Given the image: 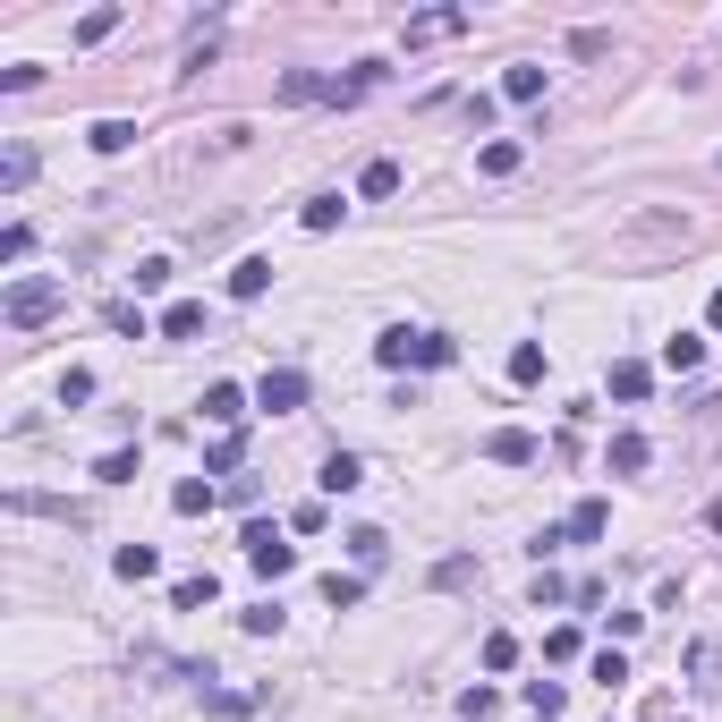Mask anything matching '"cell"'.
I'll list each match as a JSON object with an SVG mask.
<instances>
[{"label":"cell","mask_w":722,"mask_h":722,"mask_svg":"<svg viewBox=\"0 0 722 722\" xmlns=\"http://www.w3.org/2000/svg\"><path fill=\"white\" fill-rule=\"evenodd\" d=\"M374 358L383 365H451L460 358V340H451V331H383V340H374Z\"/></svg>","instance_id":"1"},{"label":"cell","mask_w":722,"mask_h":722,"mask_svg":"<svg viewBox=\"0 0 722 722\" xmlns=\"http://www.w3.org/2000/svg\"><path fill=\"white\" fill-rule=\"evenodd\" d=\"M60 306H68V290H60V281H18V290L0 297V315H9V331H34V324H52Z\"/></svg>","instance_id":"2"},{"label":"cell","mask_w":722,"mask_h":722,"mask_svg":"<svg viewBox=\"0 0 722 722\" xmlns=\"http://www.w3.org/2000/svg\"><path fill=\"white\" fill-rule=\"evenodd\" d=\"M247 561H256L263 578H290V569H297V544H281V535L256 519V527H247Z\"/></svg>","instance_id":"3"},{"label":"cell","mask_w":722,"mask_h":722,"mask_svg":"<svg viewBox=\"0 0 722 722\" xmlns=\"http://www.w3.org/2000/svg\"><path fill=\"white\" fill-rule=\"evenodd\" d=\"M263 408H272V417H297V408H306V374H297V365H272V374H263Z\"/></svg>","instance_id":"4"},{"label":"cell","mask_w":722,"mask_h":722,"mask_svg":"<svg viewBox=\"0 0 722 722\" xmlns=\"http://www.w3.org/2000/svg\"><path fill=\"white\" fill-rule=\"evenodd\" d=\"M451 34H467V9H417L408 18V52L417 43H451Z\"/></svg>","instance_id":"5"},{"label":"cell","mask_w":722,"mask_h":722,"mask_svg":"<svg viewBox=\"0 0 722 722\" xmlns=\"http://www.w3.org/2000/svg\"><path fill=\"white\" fill-rule=\"evenodd\" d=\"M689 680L706 697H722V638H697V646H689Z\"/></svg>","instance_id":"6"},{"label":"cell","mask_w":722,"mask_h":722,"mask_svg":"<svg viewBox=\"0 0 722 722\" xmlns=\"http://www.w3.org/2000/svg\"><path fill=\"white\" fill-rule=\"evenodd\" d=\"M204 417H213L222 433H238V417H247V392H238V383H213V392H204Z\"/></svg>","instance_id":"7"},{"label":"cell","mask_w":722,"mask_h":722,"mask_svg":"<svg viewBox=\"0 0 722 722\" xmlns=\"http://www.w3.org/2000/svg\"><path fill=\"white\" fill-rule=\"evenodd\" d=\"M485 451H493V460H501V467H527V460H535V433L501 426V433H493V442H485Z\"/></svg>","instance_id":"8"},{"label":"cell","mask_w":722,"mask_h":722,"mask_svg":"<svg viewBox=\"0 0 722 722\" xmlns=\"http://www.w3.org/2000/svg\"><path fill=\"white\" fill-rule=\"evenodd\" d=\"M281 102H331V77H315V68H290V77H281Z\"/></svg>","instance_id":"9"},{"label":"cell","mask_w":722,"mask_h":722,"mask_svg":"<svg viewBox=\"0 0 722 722\" xmlns=\"http://www.w3.org/2000/svg\"><path fill=\"white\" fill-rule=\"evenodd\" d=\"M646 460H655V451H646V433H612V476H638Z\"/></svg>","instance_id":"10"},{"label":"cell","mask_w":722,"mask_h":722,"mask_svg":"<svg viewBox=\"0 0 722 722\" xmlns=\"http://www.w3.org/2000/svg\"><path fill=\"white\" fill-rule=\"evenodd\" d=\"M170 510H179V519H204V510H213V485H204V476L170 485Z\"/></svg>","instance_id":"11"},{"label":"cell","mask_w":722,"mask_h":722,"mask_svg":"<svg viewBox=\"0 0 722 722\" xmlns=\"http://www.w3.org/2000/svg\"><path fill=\"white\" fill-rule=\"evenodd\" d=\"M603 527H612V510H603V501H578V510H569V544H595Z\"/></svg>","instance_id":"12"},{"label":"cell","mask_w":722,"mask_h":722,"mask_svg":"<svg viewBox=\"0 0 722 722\" xmlns=\"http://www.w3.org/2000/svg\"><path fill=\"white\" fill-rule=\"evenodd\" d=\"M196 331H204V306H196V297H179V306L162 315V340H196Z\"/></svg>","instance_id":"13"},{"label":"cell","mask_w":722,"mask_h":722,"mask_svg":"<svg viewBox=\"0 0 722 722\" xmlns=\"http://www.w3.org/2000/svg\"><path fill=\"white\" fill-rule=\"evenodd\" d=\"M646 392H655V374H646L638 358H621V365H612V399H646Z\"/></svg>","instance_id":"14"},{"label":"cell","mask_w":722,"mask_h":722,"mask_svg":"<svg viewBox=\"0 0 722 722\" xmlns=\"http://www.w3.org/2000/svg\"><path fill=\"white\" fill-rule=\"evenodd\" d=\"M263 290H272V263H263V256H247V263L230 272V297H263Z\"/></svg>","instance_id":"15"},{"label":"cell","mask_w":722,"mask_h":722,"mask_svg":"<svg viewBox=\"0 0 722 722\" xmlns=\"http://www.w3.org/2000/svg\"><path fill=\"white\" fill-rule=\"evenodd\" d=\"M358 485H365V467L349 460V451H331L324 460V493H358Z\"/></svg>","instance_id":"16"},{"label":"cell","mask_w":722,"mask_h":722,"mask_svg":"<svg viewBox=\"0 0 722 722\" xmlns=\"http://www.w3.org/2000/svg\"><path fill=\"white\" fill-rule=\"evenodd\" d=\"M34 179V145H9V154H0V188H9V196H18V188H26Z\"/></svg>","instance_id":"17"},{"label":"cell","mask_w":722,"mask_h":722,"mask_svg":"<svg viewBox=\"0 0 722 722\" xmlns=\"http://www.w3.org/2000/svg\"><path fill=\"white\" fill-rule=\"evenodd\" d=\"M697 358H706V340H697V331H672V340H663V365H672V374H689Z\"/></svg>","instance_id":"18"},{"label":"cell","mask_w":722,"mask_h":722,"mask_svg":"<svg viewBox=\"0 0 722 722\" xmlns=\"http://www.w3.org/2000/svg\"><path fill=\"white\" fill-rule=\"evenodd\" d=\"M476 170H485V179H510V170H519V145H510V136H493L485 154H476Z\"/></svg>","instance_id":"19"},{"label":"cell","mask_w":722,"mask_h":722,"mask_svg":"<svg viewBox=\"0 0 722 722\" xmlns=\"http://www.w3.org/2000/svg\"><path fill=\"white\" fill-rule=\"evenodd\" d=\"M340 213H349L340 196H306V213H297V222H306V230L324 238V230H340Z\"/></svg>","instance_id":"20"},{"label":"cell","mask_w":722,"mask_h":722,"mask_svg":"<svg viewBox=\"0 0 722 722\" xmlns=\"http://www.w3.org/2000/svg\"><path fill=\"white\" fill-rule=\"evenodd\" d=\"M510 383H544V340H519V349H510Z\"/></svg>","instance_id":"21"},{"label":"cell","mask_w":722,"mask_h":722,"mask_svg":"<svg viewBox=\"0 0 722 722\" xmlns=\"http://www.w3.org/2000/svg\"><path fill=\"white\" fill-rule=\"evenodd\" d=\"M238 460H247V433H222V442L204 451V467H213V476H238Z\"/></svg>","instance_id":"22"},{"label":"cell","mask_w":722,"mask_h":722,"mask_svg":"<svg viewBox=\"0 0 722 722\" xmlns=\"http://www.w3.org/2000/svg\"><path fill=\"white\" fill-rule=\"evenodd\" d=\"M111 569H120V578H154L162 561H154V544H120V553H111Z\"/></svg>","instance_id":"23"},{"label":"cell","mask_w":722,"mask_h":722,"mask_svg":"<svg viewBox=\"0 0 722 722\" xmlns=\"http://www.w3.org/2000/svg\"><path fill=\"white\" fill-rule=\"evenodd\" d=\"M501 94H510V102H535V94H544V68H535V60H519L510 77H501Z\"/></svg>","instance_id":"24"},{"label":"cell","mask_w":722,"mask_h":722,"mask_svg":"<svg viewBox=\"0 0 722 722\" xmlns=\"http://www.w3.org/2000/svg\"><path fill=\"white\" fill-rule=\"evenodd\" d=\"M519 697H527V714H535V722H553V714H561V680H527Z\"/></svg>","instance_id":"25"},{"label":"cell","mask_w":722,"mask_h":722,"mask_svg":"<svg viewBox=\"0 0 722 722\" xmlns=\"http://www.w3.org/2000/svg\"><path fill=\"white\" fill-rule=\"evenodd\" d=\"M170 603H179V612H204V603H213V569H204V578H179Z\"/></svg>","instance_id":"26"},{"label":"cell","mask_w":722,"mask_h":722,"mask_svg":"<svg viewBox=\"0 0 722 722\" xmlns=\"http://www.w3.org/2000/svg\"><path fill=\"white\" fill-rule=\"evenodd\" d=\"M324 603H331V612H349V603H365V578H340V569H331V578H324Z\"/></svg>","instance_id":"27"},{"label":"cell","mask_w":722,"mask_h":722,"mask_svg":"<svg viewBox=\"0 0 722 722\" xmlns=\"http://www.w3.org/2000/svg\"><path fill=\"white\" fill-rule=\"evenodd\" d=\"M349 553H358L365 569H383V553H392V544H383V527H358V535H349Z\"/></svg>","instance_id":"28"},{"label":"cell","mask_w":722,"mask_h":722,"mask_svg":"<svg viewBox=\"0 0 722 722\" xmlns=\"http://www.w3.org/2000/svg\"><path fill=\"white\" fill-rule=\"evenodd\" d=\"M510 663H519V638H510V629H493V638H485V672H510Z\"/></svg>","instance_id":"29"},{"label":"cell","mask_w":722,"mask_h":722,"mask_svg":"<svg viewBox=\"0 0 722 722\" xmlns=\"http://www.w3.org/2000/svg\"><path fill=\"white\" fill-rule=\"evenodd\" d=\"M102 34H120V9H86L77 18V43H102Z\"/></svg>","instance_id":"30"},{"label":"cell","mask_w":722,"mask_h":722,"mask_svg":"<svg viewBox=\"0 0 722 722\" xmlns=\"http://www.w3.org/2000/svg\"><path fill=\"white\" fill-rule=\"evenodd\" d=\"M358 188H365V196H392V188H399V162H365Z\"/></svg>","instance_id":"31"},{"label":"cell","mask_w":722,"mask_h":722,"mask_svg":"<svg viewBox=\"0 0 722 722\" xmlns=\"http://www.w3.org/2000/svg\"><path fill=\"white\" fill-rule=\"evenodd\" d=\"M128 145H136L128 120H102V128H94V154H128Z\"/></svg>","instance_id":"32"},{"label":"cell","mask_w":722,"mask_h":722,"mask_svg":"<svg viewBox=\"0 0 722 722\" xmlns=\"http://www.w3.org/2000/svg\"><path fill=\"white\" fill-rule=\"evenodd\" d=\"M94 476H102V485H128V476H136V451H102Z\"/></svg>","instance_id":"33"},{"label":"cell","mask_w":722,"mask_h":722,"mask_svg":"<svg viewBox=\"0 0 722 722\" xmlns=\"http://www.w3.org/2000/svg\"><path fill=\"white\" fill-rule=\"evenodd\" d=\"M595 680H603V689H621V680H629V655H621V646H603V655H595Z\"/></svg>","instance_id":"34"},{"label":"cell","mask_w":722,"mask_h":722,"mask_svg":"<svg viewBox=\"0 0 722 722\" xmlns=\"http://www.w3.org/2000/svg\"><path fill=\"white\" fill-rule=\"evenodd\" d=\"M493 706H501L493 689H460V722H493Z\"/></svg>","instance_id":"35"},{"label":"cell","mask_w":722,"mask_h":722,"mask_svg":"<svg viewBox=\"0 0 722 722\" xmlns=\"http://www.w3.org/2000/svg\"><path fill=\"white\" fill-rule=\"evenodd\" d=\"M238 629H247V638H272V629H281V603H256V612H238Z\"/></svg>","instance_id":"36"},{"label":"cell","mask_w":722,"mask_h":722,"mask_svg":"<svg viewBox=\"0 0 722 722\" xmlns=\"http://www.w3.org/2000/svg\"><path fill=\"white\" fill-rule=\"evenodd\" d=\"M467 578H476V561H467V553H451L442 569H433V587H467Z\"/></svg>","instance_id":"37"},{"label":"cell","mask_w":722,"mask_h":722,"mask_svg":"<svg viewBox=\"0 0 722 722\" xmlns=\"http://www.w3.org/2000/svg\"><path fill=\"white\" fill-rule=\"evenodd\" d=\"M111 331H136V340H145V306H136V297H120V306H111Z\"/></svg>","instance_id":"38"},{"label":"cell","mask_w":722,"mask_h":722,"mask_svg":"<svg viewBox=\"0 0 722 722\" xmlns=\"http://www.w3.org/2000/svg\"><path fill=\"white\" fill-rule=\"evenodd\" d=\"M706 315H714V324H722V290H714V297H706Z\"/></svg>","instance_id":"39"},{"label":"cell","mask_w":722,"mask_h":722,"mask_svg":"<svg viewBox=\"0 0 722 722\" xmlns=\"http://www.w3.org/2000/svg\"><path fill=\"white\" fill-rule=\"evenodd\" d=\"M706 519H714V527H722V493H714V510H706Z\"/></svg>","instance_id":"40"}]
</instances>
